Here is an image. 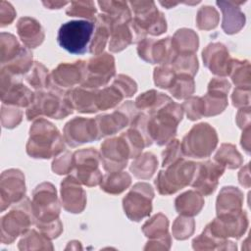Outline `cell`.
<instances>
[{
    "mask_svg": "<svg viewBox=\"0 0 251 251\" xmlns=\"http://www.w3.org/2000/svg\"><path fill=\"white\" fill-rule=\"evenodd\" d=\"M94 23L83 20L70 21L63 24L58 31L59 45L72 54H83L93 35Z\"/></svg>",
    "mask_w": 251,
    "mask_h": 251,
    "instance_id": "1",
    "label": "cell"
},
{
    "mask_svg": "<svg viewBox=\"0 0 251 251\" xmlns=\"http://www.w3.org/2000/svg\"><path fill=\"white\" fill-rule=\"evenodd\" d=\"M56 127L45 120L37 121L30 128V138L27 143V153L34 158H50L57 154L58 151L54 149V145L64 149V145Z\"/></svg>",
    "mask_w": 251,
    "mask_h": 251,
    "instance_id": "2",
    "label": "cell"
},
{
    "mask_svg": "<svg viewBox=\"0 0 251 251\" xmlns=\"http://www.w3.org/2000/svg\"><path fill=\"white\" fill-rule=\"evenodd\" d=\"M130 5L136 15L132 22L136 34L149 32L158 35L166 30V20L156 9L154 2H130Z\"/></svg>",
    "mask_w": 251,
    "mask_h": 251,
    "instance_id": "3",
    "label": "cell"
},
{
    "mask_svg": "<svg viewBox=\"0 0 251 251\" xmlns=\"http://www.w3.org/2000/svg\"><path fill=\"white\" fill-rule=\"evenodd\" d=\"M197 164L177 160L166 173L161 172L156 179L160 193L171 194L188 184L193 179Z\"/></svg>",
    "mask_w": 251,
    "mask_h": 251,
    "instance_id": "4",
    "label": "cell"
},
{
    "mask_svg": "<svg viewBox=\"0 0 251 251\" xmlns=\"http://www.w3.org/2000/svg\"><path fill=\"white\" fill-rule=\"evenodd\" d=\"M152 196L153 191L150 185L137 183L124 199V207L127 216L134 221L147 216L151 211Z\"/></svg>",
    "mask_w": 251,
    "mask_h": 251,
    "instance_id": "5",
    "label": "cell"
},
{
    "mask_svg": "<svg viewBox=\"0 0 251 251\" xmlns=\"http://www.w3.org/2000/svg\"><path fill=\"white\" fill-rule=\"evenodd\" d=\"M215 134V130L211 128L207 124H200L198 126H195L191 129V131L186 135L187 137L195 140H189L184 138L182 144L183 152L187 155L197 158H203L210 155V153L214 150L217 144V140H202Z\"/></svg>",
    "mask_w": 251,
    "mask_h": 251,
    "instance_id": "6",
    "label": "cell"
},
{
    "mask_svg": "<svg viewBox=\"0 0 251 251\" xmlns=\"http://www.w3.org/2000/svg\"><path fill=\"white\" fill-rule=\"evenodd\" d=\"M87 69L85 70V77H83V85L87 87H94L106 83L109 78L114 75V59L108 54L93 58L88 62ZM84 86V87H86Z\"/></svg>",
    "mask_w": 251,
    "mask_h": 251,
    "instance_id": "7",
    "label": "cell"
},
{
    "mask_svg": "<svg viewBox=\"0 0 251 251\" xmlns=\"http://www.w3.org/2000/svg\"><path fill=\"white\" fill-rule=\"evenodd\" d=\"M75 174L77 177L87 185H96L102 180L97 170L98 155L96 151L88 149L75 153Z\"/></svg>",
    "mask_w": 251,
    "mask_h": 251,
    "instance_id": "8",
    "label": "cell"
},
{
    "mask_svg": "<svg viewBox=\"0 0 251 251\" xmlns=\"http://www.w3.org/2000/svg\"><path fill=\"white\" fill-rule=\"evenodd\" d=\"M224 168L220 163L206 162L197 164L192 185L204 194H210L215 190L218 177L223 174Z\"/></svg>",
    "mask_w": 251,
    "mask_h": 251,
    "instance_id": "9",
    "label": "cell"
},
{
    "mask_svg": "<svg viewBox=\"0 0 251 251\" xmlns=\"http://www.w3.org/2000/svg\"><path fill=\"white\" fill-rule=\"evenodd\" d=\"M93 124V120H85L81 118L69 122L65 127L67 142L72 146H75L95 139V126Z\"/></svg>",
    "mask_w": 251,
    "mask_h": 251,
    "instance_id": "10",
    "label": "cell"
},
{
    "mask_svg": "<svg viewBox=\"0 0 251 251\" xmlns=\"http://www.w3.org/2000/svg\"><path fill=\"white\" fill-rule=\"evenodd\" d=\"M1 185L7 186L1 187L2 203L6 199L7 206L13 201H18L25 191L24 176L21 172L16 170H10L3 173Z\"/></svg>",
    "mask_w": 251,
    "mask_h": 251,
    "instance_id": "11",
    "label": "cell"
},
{
    "mask_svg": "<svg viewBox=\"0 0 251 251\" xmlns=\"http://www.w3.org/2000/svg\"><path fill=\"white\" fill-rule=\"evenodd\" d=\"M18 33L28 47H35L43 40L44 34L38 22L30 18H22L18 22Z\"/></svg>",
    "mask_w": 251,
    "mask_h": 251,
    "instance_id": "12",
    "label": "cell"
},
{
    "mask_svg": "<svg viewBox=\"0 0 251 251\" xmlns=\"http://www.w3.org/2000/svg\"><path fill=\"white\" fill-rule=\"evenodd\" d=\"M3 73V72H2ZM6 74V73H3ZM9 82V86L7 87V93L2 94V101L4 103L20 105V106H26L30 102H32V92L23 85L21 82H13V76L6 74Z\"/></svg>",
    "mask_w": 251,
    "mask_h": 251,
    "instance_id": "13",
    "label": "cell"
},
{
    "mask_svg": "<svg viewBox=\"0 0 251 251\" xmlns=\"http://www.w3.org/2000/svg\"><path fill=\"white\" fill-rule=\"evenodd\" d=\"M82 62H76L74 65H60L56 71H54L53 75L55 76V81L64 87H68L79 81L82 77Z\"/></svg>",
    "mask_w": 251,
    "mask_h": 251,
    "instance_id": "14",
    "label": "cell"
},
{
    "mask_svg": "<svg viewBox=\"0 0 251 251\" xmlns=\"http://www.w3.org/2000/svg\"><path fill=\"white\" fill-rule=\"evenodd\" d=\"M20 208L21 206L2 218V232L7 230V234L8 232H13L14 236H17L19 231L23 228L21 226H25L26 227L29 224L26 213H23L24 211H21Z\"/></svg>",
    "mask_w": 251,
    "mask_h": 251,
    "instance_id": "15",
    "label": "cell"
},
{
    "mask_svg": "<svg viewBox=\"0 0 251 251\" xmlns=\"http://www.w3.org/2000/svg\"><path fill=\"white\" fill-rule=\"evenodd\" d=\"M202 205V198L192 191L182 194L176 201V210L178 211L179 214L181 213L184 215L197 214L198 211L201 209Z\"/></svg>",
    "mask_w": 251,
    "mask_h": 251,
    "instance_id": "16",
    "label": "cell"
},
{
    "mask_svg": "<svg viewBox=\"0 0 251 251\" xmlns=\"http://www.w3.org/2000/svg\"><path fill=\"white\" fill-rule=\"evenodd\" d=\"M113 176L116 181H114V179L108 175L103 181V185H101V187L107 192L120 193L130 183V177L126 173L118 175L115 174L113 175Z\"/></svg>",
    "mask_w": 251,
    "mask_h": 251,
    "instance_id": "17",
    "label": "cell"
},
{
    "mask_svg": "<svg viewBox=\"0 0 251 251\" xmlns=\"http://www.w3.org/2000/svg\"><path fill=\"white\" fill-rule=\"evenodd\" d=\"M66 13L73 17H84L89 20H94L96 9L93 2H72Z\"/></svg>",
    "mask_w": 251,
    "mask_h": 251,
    "instance_id": "18",
    "label": "cell"
},
{
    "mask_svg": "<svg viewBox=\"0 0 251 251\" xmlns=\"http://www.w3.org/2000/svg\"><path fill=\"white\" fill-rule=\"evenodd\" d=\"M198 26L200 28H213L218 23V13L213 7L205 6L198 12Z\"/></svg>",
    "mask_w": 251,
    "mask_h": 251,
    "instance_id": "19",
    "label": "cell"
}]
</instances>
